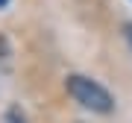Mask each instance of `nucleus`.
Listing matches in <instances>:
<instances>
[{
    "label": "nucleus",
    "instance_id": "nucleus-1",
    "mask_svg": "<svg viewBox=\"0 0 132 123\" xmlns=\"http://www.w3.org/2000/svg\"><path fill=\"white\" fill-rule=\"evenodd\" d=\"M68 91H71V97L79 106H85V109H91V111H97V114H109V111L114 109L112 94H109L100 82L88 79V76H79V73L68 76Z\"/></svg>",
    "mask_w": 132,
    "mask_h": 123
},
{
    "label": "nucleus",
    "instance_id": "nucleus-2",
    "mask_svg": "<svg viewBox=\"0 0 132 123\" xmlns=\"http://www.w3.org/2000/svg\"><path fill=\"white\" fill-rule=\"evenodd\" d=\"M126 38H129V44H132V27H126Z\"/></svg>",
    "mask_w": 132,
    "mask_h": 123
},
{
    "label": "nucleus",
    "instance_id": "nucleus-3",
    "mask_svg": "<svg viewBox=\"0 0 132 123\" xmlns=\"http://www.w3.org/2000/svg\"><path fill=\"white\" fill-rule=\"evenodd\" d=\"M6 3H9V0H0V9H3V6H6Z\"/></svg>",
    "mask_w": 132,
    "mask_h": 123
}]
</instances>
